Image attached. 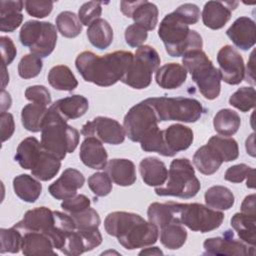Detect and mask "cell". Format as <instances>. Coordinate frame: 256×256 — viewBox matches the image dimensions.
I'll use <instances>...</instances> for the list:
<instances>
[{"label":"cell","instance_id":"obj_3","mask_svg":"<svg viewBox=\"0 0 256 256\" xmlns=\"http://www.w3.org/2000/svg\"><path fill=\"white\" fill-rule=\"evenodd\" d=\"M79 131L68 125L52 107L48 108L41 129V145L60 160L72 153L79 143Z\"/></svg>","mask_w":256,"mask_h":256},{"label":"cell","instance_id":"obj_58","mask_svg":"<svg viewBox=\"0 0 256 256\" xmlns=\"http://www.w3.org/2000/svg\"><path fill=\"white\" fill-rule=\"evenodd\" d=\"M241 212L247 214H256L255 213V195L251 194L244 198L241 204Z\"/></svg>","mask_w":256,"mask_h":256},{"label":"cell","instance_id":"obj_56","mask_svg":"<svg viewBox=\"0 0 256 256\" xmlns=\"http://www.w3.org/2000/svg\"><path fill=\"white\" fill-rule=\"evenodd\" d=\"M0 126H1V140L2 142H5L6 140L11 138L15 130L13 115L8 112H1Z\"/></svg>","mask_w":256,"mask_h":256},{"label":"cell","instance_id":"obj_7","mask_svg":"<svg viewBox=\"0 0 256 256\" xmlns=\"http://www.w3.org/2000/svg\"><path fill=\"white\" fill-rule=\"evenodd\" d=\"M168 180L164 186L155 188L158 196H175L189 199L197 195L201 185L195 176V170L187 158L174 159L168 171Z\"/></svg>","mask_w":256,"mask_h":256},{"label":"cell","instance_id":"obj_63","mask_svg":"<svg viewBox=\"0 0 256 256\" xmlns=\"http://www.w3.org/2000/svg\"><path fill=\"white\" fill-rule=\"evenodd\" d=\"M2 68H3V84H2V89H4L5 85L7 84V82H9V75L7 74V71H6V65L3 64Z\"/></svg>","mask_w":256,"mask_h":256},{"label":"cell","instance_id":"obj_1","mask_svg":"<svg viewBox=\"0 0 256 256\" xmlns=\"http://www.w3.org/2000/svg\"><path fill=\"white\" fill-rule=\"evenodd\" d=\"M133 56L129 51H115L103 56L83 51L76 57L75 65L86 82L109 87L121 81Z\"/></svg>","mask_w":256,"mask_h":256},{"label":"cell","instance_id":"obj_57","mask_svg":"<svg viewBox=\"0 0 256 256\" xmlns=\"http://www.w3.org/2000/svg\"><path fill=\"white\" fill-rule=\"evenodd\" d=\"M0 43H1V53H2L3 64L7 66L11 64L12 61L14 60L17 54V50L13 41L9 37L2 36L0 38Z\"/></svg>","mask_w":256,"mask_h":256},{"label":"cell","instance_id":"obj_49","mask_svg":"<svg viewBox=\"0 0 256 256\" xmlns=\"http://www.w3.org/2000/svg\"><path fill=\"white\" fill-rule=\"evenodd\" d=\"M102 13L101 2L98 1H89L79 8L78 11V18L82 25L89 26L95 20L99 19Z\"/></svg>","mask_w":256,"mask_h":256},{"label":"cell","instance_id":"obj_12","mask_svg":"<svg viewBox=\"0 0 256 256\" xmlns=\"http://www.w3.org/2000/svg\"><path fill=\"white\" fill-rule=\"evenodd\" d=\"M221 79L230 85L242 82L245 76L244 60L240 53L230 45L223 46L217 54Z\"/></svg>","mask_w":256,"mask_h":256},{"label":"cell","instance_id":"obj_50","mask_svg":"<svg viewBox=\"0 0 256 256\" xmlns=\"http://www.w3.org/2000/svg\"><path fill=\"white\" fill-rule=\"evenodd\" d=\"M53 1L50 0H26L24 2L26 12L36 18L48 16L53 9Z\"/></svg>","mask_w":256,"mask_h":256},{"label":"cell","instance_id":"obj_34","mask_svg":"<svg viewBox=\"0 0 256 256\" xmlns=\"http://www.w3.org/2000/svg\"><path fill=\"white\" fill-rule=\"evenodd\" d=\"M49 84L56 90L73 91L78 86V81L70 68L66 65H56L47 75Z\"/></svg>","mask_w":256,"mask_h":256},{"label":"cell","instance_id":"obj_31","mask_svg":"<svg viewBox=\"0 0 256 256\" xmlns=\"http://www.w3.org/2000/svg\"><path fill=\"white\" fill-rule=\"evenodd\" d=\"M15 194L28 203L35 202L42 192L41 183L28 174H20L13 179Z\"/></svg>","mask_w":256,"mask_h":256},{"label":"cell","instance_id":"obj_2","mask_svg":"<svg viewBox=\"0 0 256 256\" xmlns=\"http://www.w3.org/2000/svg\"><path fill=\"white\" fill-rule=\"evenodd\" d=\"M104 228L108 235L117 238L127 250L153 245L159 236V230L154 224L136 213L125 211L109 213L104 220Z\"/></svg>","mask_w":256,"mask_h":256},{"label":"cell","instance_id":"obj_62","mask_svg":"<svg viewBox=\"0 0 256 256\" xmlns=\"http://www.w3.org/2000/svg\"><path fill=\"white\" fill-rule=\"evenodd\" d=\"M254 174H255V170H253L247 177V187L249 188H254Z\"/></svg>","mask_w":256,"mask_h":256},{"label":"cell","instance_id":"obj_19","mask_svg":"<svg viewBox=\"0 0 256 256\" xmlns=\"http://www.w3.org/2000/svg\"><path fill=\"white\" fill-rule=\"evenodd\" d=\"M255 22L246 16L237 18L227 29L226 35L234 45L244 51L249 50L255 44Z\"/></svg>","mask_w":256,"mask_h":256},{"label":"cell","instance_id":"obj_47","mask_svg":"<svg viewBox=\"0 0 256 256\" xmlns=\"http://www.w3.org/2000/svg\"><path fill=\"white\" fill-rule=\"evenodd\" d=\"M75 228L79 230H88V229H96L100 225V216L98 212L93 208H87L83 211L70 214Z\"/></svg>","mask_w":256,"mask_h":256},{"label":"cell","instance_id":"obj_33","mask_svg":"<svg viewBox=\"0 0 256 256\" xmlns=\"http://www.w3.org/2000/svg\"><path fill=\"white\" fill-rule=\"evenodd\" d=\"M61 167V160L52 153L43 150L31 174L38 180L49 181L54 178Z\"/></svg>","mask_w":256,"mask_h":256},{"label":"cell","instance_id":"obj_39","mask_svg":"<svg viewBox=\"0 0 256 256\" xmlns=\"http://www.w3.org/2000/svg\"><path fill=\"white\" fill-rule=\"evenodd\" d=\"M160 242L164 247L170 250H176L181 248L187 239V231L184 226L171 222L168 225L162 227L160 230Z\"/></svg>","mask_w":256,"mask_h":256},{"label":"cell","instance_id":"obj_48","mask_svg":"<svg viewBox=\"0 0 256 256\" xmlns=\"http://www.w3.org/2000/svg\"><path fill=\"white\" fill-rule=\"evenodd\" d=\"M88 186L96 196L104 197L112 191V180L106 172H96L88 178Z\"/></svg>","mask_w":256,"mask_h":256},{"label":"cell","instance_id":"obj_46","mask_svg":"<svg viewBox=\"0 0 256 256\" xmlns=\"http://www.w3.org/2000/svg\"><path fill=\"white\" fill-rule=\"evenodd\" d=\"M42 67L43 62L40 57L33 54H27L19 61L18 74L23 79H31L40 74Z\"/></svg>","mask_w":256,"mask_h":256},{"label":"cell","instance_id":"obj_22","mask_svg":"<svg viewBox=\"0 0 256 256\" xmlns=\"http://www.w3.org/2000/svg\"><path fill=\"white\" fill-rule=\"evenodd\" d=\"M21 231V230H20ZM22 244L21 251L24 255H57L53 250L54 246L50 238L42 233L35 231H21Z\"/></svg>","mask_w":256,"mask_h":256},{"label":"cell","instance_id":"obj_42","mask_svg":"<svg viewBox=\"0 0 256 256\" xmlns=\"http://www.w3.org/2000/svg\"><path fill=\"white\" fill-rule=\"evenodd\" d=\"M256 92L253 87H241L229 98V104L242 112H248L255 107Z\"/></svg>","mask_w":256,"mask_h":256},{"label":"cell","instance_id":"obj_32","mask_svg":"<svg viewBox=\"0 0 256 256\" xmlns=\"http://www.w3.org/2000/svg\"><path fill=\"white\" fill-rule=\"evenodd\" d=\"M87 38L94 47L106 49L113 41V29L105 19L99 18L88 26Z\"/></svg>","mask_w":256,"mask_h":256},{"label":"cell","instance_id":"obj_21","mask_svg":"<svg viewBox=\"0 0 256 256\" xmlns=\"http://www.w3.org/2000/svg\"><path fill=\"white\" fill-rule=\"evenodd\" d=\"M79 157L87 167L101 170L107 165L108 154L100 140L95 137H86L80 146Z\"/></svg>","mask_w":256,"mask_h":256},{"label":"cell","instance_id":"obj_14","mask_svg":"<svg viewBox=\"0 0 256 256\" xmlns=\"http://www.w3.org/2000/svg\"><path fill=\"white\" fill-rule=\"evenodd\" d=\"M121 12L128 18H132L135 24L140 25L146 31L154 30L158 22V8L149 1H121Z\"/></svg>","mask_w":256,"mask_h":256},{"label":"cell","instance_id":"obj_20","mask_svg":"<svg viewBox=\"0 0 256 256\" xmlns=\"http://www.w3.org/2000/svg\"><path fill=\"white\" fill-rule=\"evenodd\" d=\"M162 132L163 141L169 157L188 149L194 139L192 129L182 124L170 125L165 130H162Z\"/></svg>","mask_w":256,"mask_h":256},{"label":"cell","instance_id":"obj_45","mask_svg":"<svg viewBox=\"0 0 256 256\" xmlns=\"http://www.w3.org/2000/svg\"><path fill=\"white\" fill-rule=\"evenodd\" d=\"M44 22L29 20L25 22L19 32V40L23 46L32 47L40 38L43 31Z\"/></svg>","mask_w":256,"mask_h":256},{"label":"cell","instance_id":"obj_25","mask_svg":"<svg viewBox=\"0 0 256 256\" xmlns=\"http://www.w3.org/2000/svg\"><path fill=\"white\" fill-rule=\"evenodd\" d=\"M187 78V70L178 63H167L156 70V83L163 89L179 88Z\"/></svg>","mask_w":256,"mask_h":256},{"label":"cell","instance_id":"obj_16","mask_svg":"<svg viewBox=\"0 0 256 256\" xmlns=\"http://www.w3.org/2000/svg\"><path fill=\"white\" fill-rule=\"evenodd\" d=\"M56 223L55 211L47 207H37L28 210L21 221L14 224V227L21 231H35L48 234Z\"/></svg>","mask_w":256,"mask_h":256},{"label":"cell","instance_id":"obj_53","mask_svg":"<svg viewBox=\"0 0 256 256\" xmlns=\"http://www.w3.org/2000/svg\"><path fill=\"white\" fill-rule=\"evenodd\" d=\"M90 203V199L87 196L83 194H76L71 198L63 200V202L61 203V207L69 214H73L89 208Z\"/></svg>","mask_w":256,"mask_h":256},{"label":"cell","instance_id":"obj_59","mask_svg":"<svg viewBox=\"0 0 256 256\" xmlns=\"http://www.w3.org/2000/svg\"><path fill=\"white\" fill-rule=\"evenodd\" d=\"M254 52H252L250 60L248 62L247 65V70H246V81L251 83V84H255L254 81Z\"/></svg>","mask_w":256,"mask_h":256},{"label":"cell","instance_id":"obj_5","mask_svg":"<svg viewBox=\"0 0 256 256\" xmlns=\"http://www.w3.org/2000/svg\"><path fill=\"white\" fill-rule=\"evenodd\" d=\"M183 66L191 74L199 92L208 100L216 99L221 90V75L206 53L202 50H192L183 55Z\"/></svg>","mask_w":256,"mask_h":256},{"label":"cell","instance_id":"obj_8","mask_svg":"<svg viewBox=\"0 0 256 256\" xmlns=\"http://www.w3.org/2000/svg\"><path fill=\"white\" fill-rule=\"evenodd\" d=\"M155 111L159 122L180 121L193 123L199 120L204 112L202 104L187 97H153L145 99Z\"/></svg>","mask_w":256,"mask_h":256},{"label":"cell","instance_id":"obj_37","mask_svg":"<svg viewBox=\"0 0 256 256\" xmlns=\"http://www.w3.org/2000/svg\"><path fill=\"white\" fill-rule=\"evenodd\" d=\"M47 111L48 108L45 105L32 102L25 105L21 111V122L23 127L33 133L41 131Z\"/></svg>","mask_w":256,"mask_h":256},{"label":"cell","instance_id":"obj_9","mask_svg":"<svg viewBox=\"0 0 256 256\" xmlns=\"http://www.w3.org/2000/svg\"><path fill=\"white\" fill-rule=\"evenodd\" d=\"M159 65L158 52L149 45H142L137 48L121 81L134 89L147 88L151 84L153 72H156Z\"/></svg>","mask_w":256,"mask_h":256},{"label":"cell","instance_id":"obj_40","mask_svg":"<svg viewBox=\"0 0 256 256\" xmlns=\"http://www.w3.org/2000/svg\"><path fill=\"white\" fill-rule=\"evenodd\" d=\"M221 157L223 162H230L236 160L239 156V147L235 139L223 136H212L208 142Z\"/></svg>","mask_w":256,"mask_h":256},{"label":"cell","instance_id":"obj_29","mask_svg":"<svg viewBox=\"0 0 256 256\" xmlns=\"http://www.w3.org/2000/svg\"><path fill=\"white\" fill-rule=\"evenodd\" d=\"M231 226L237 232L240 240L255 247L256 242V214L236 213L231 218Z\"/></svg>","mask_w":256,"mask_h":256},{"label":"cell","instance_id":"obj_26","mask_svg":"<svg viewBox=\"0 0 256 256\" xmlns=\"http://www.w3.org/2000/svg\"><path fill=\"white\" fill-rule=\"evenodd\" d=\"M139 171L144 183L159 187L167 180L168 171L165 164L156 157H146L139 164Z\"/></svg>","mask_w":256,"mask_h":256},{"label":"cell","instance_id":"obj_44","mask_svg":"<svg viewBox=\"0 0 256 256\" xmlns=\"http://www.w3.org/2000/svg\"><path fill=\"white\" fill-rule=\"evenodd\" d=\"M0 253L4 254L6 252L9 253H17L21 249L22 244V232L16 227L11 228H1L0 229Z\"/></svg>","mask_w":256,"mask_h":256},{"label":"cell","instance_id":"obj_61","mask_svg":"<svg viewBox=\"0 0 256 256\" xmlns=\"http://www.w3.org/2000/svg\"><path fill=\"white\" fill-rule=\"evenodd\" d=\"M139 255H163V252L158 247H150L140 251Z\"/></svg>","mask_w":256,"mask_h":256},{"label":"cell","instance_id":"obj_18","mask_svg":"<svg viewBox=\"0 0 256 256\" xmlns=\"http://www.w3.org/2000/svg\"><path fill=\"white\" fill-rule=\"evenodd\" d=\"M238 6V2L232 1H208L202 11L203 24L213 30L221 29L230 20L232 11Z\"/></svg>","mask_w":256,"mask_h":256},{"label":"cell","instance_id":"obj_55","mask_svg":"<svg viewBox=\"0 0 256 256\" xmlns=\"http://www.w3.org/2000/svg\"><path fill=\"white\" fill-rule=\"evenodd\" d=\"M174 12L183 19L188 25L196 24L200 18V9L193 3H185L180 5Z\"/></svg>","mask_w":256,"mask_h":256},{"label":"cell","instance_id":"obj_23","mask_svg":"<svg viewBox=\"0 0 256 256\" xmlns=\"http://www.w3.org/2000/svg\"><path fill=\"white\" fill-rule=\"evenodd\" d=\"M105 172L109 175L112 182L119 186H131L136 181V169L131 160L111 159L107 162Z\"/></svg>","mask_w":256,"mask_h":256},{"label":"cell","instance_id":"obj_27","mask_svg":"<svg viewBox=\"0 0 256 256\" xmlns=\"http://www.w3.org/2000/svg\"><path fill=\"white\" fill-rule=\"evenodd\" d=\"M24 2L17 1H0V30L2 32H13L23 21L21 13Z\"/></svg>","mask_w":256,"mask_h":256},{"label":"cell","instance_id":"obj_41","mask_svg":"<svg viewBox=\"0 0 256 256\" xmlns=\"http://www.w3.org/2000/svg\"><path fill=\"white\" fill-rule=\"evenodd\" d=\"M55 21L58 32L66 38H75L82 31V23L78 16L71 11H63L59 13Z\"/></svg>","mask_w":256,"mask_h":256},{"label":"cell","instance_id":"obj_6","mask_svg":"<svg viewBox=\"0 0 256 256\" xmlns=\"http://www.w3.org/2000/svg\"><path fill=\"white\" fill-rule=\"evenodd\" d=\"M173 222L188 227L192 231L206 233L220 227L224 220L221 211L212 209L200 203H177L167 202Z\"/></svg>","mask_w":256,"mask_h":256},{"label":"cell","instance_id":"obj_10","mask_svg":"<svg viewBox=\"0 0 256 256\" xmlns=\"http://www.w3.org/2000/svg\"><path fill=\"white\" fill-rule=\"evenodd\" d=\"M154 109L144 101L129 109L123 120L126 136L133 142H141L159 130Z\"/></svg>","mask_w":256,"mask_h":256},{"label":"cell","instance_id":"obj_54","mask_svg":"<svg viewBox=\"0 0 256 256\" xmlns=\"http://www.w3.org/2000/svg\"><path fill=\"white\" fill-rule=\"evenodd\" d=\"M254 169L251 168L250 166L241 163V164H236L231 167H229L224 175V179L226 181L232 182V183H241L244 181L249 174L253 171Z\"/></svg>","mask_w":256,"mask_h":256},{"label":"cell","instance_id":"obj_28","mask_svg":"<svg viewBox=\"0 0 256 256\" xmlns=\"http://www.w3.org/2000/svg\"><path fill=\"white\" fill-rule=\"evenodd\" d=\"M43 150L41 142L35 137H27L18 145L15 160L22 168L32 170Z\"/></svg>","mask_w":256,"mask_h":256},{"label":"cell","instance_id":"obj_30","mask_svg":"<svg viewBox=\"0 0 256 256\" xmlns=\"http://www.w3.org/2000/svg\"><path fill=\"white\" fill-rule=\"evenodd\" d=\"M193 163L197 170L204 175H212L223 163L218 153L208 144L201 146L194 153Z\"/></svg>","mask_w":256,"mask_h":256},{"label":"cell","instance_id":"obj_35","mask_svg":"<svg viewBox=\"0 0 256 256\" xmlns=\"http://www.w3.org/2000/svg\"><path fill=\"white\" fill-rule=\"evenodd\" d=\"M204 199L206 205L215 210H228L235 202V197L231 190L221 185L208 188L204 194Z\"/></svg>","mask_w":256,"mask_h":256},{"label":"cell","instance_id":"obj_52","mask_svg":"<svg viewBox=\"0 0 256 256\" xmlns=\"http://www.w3.org/2000/svg\"><path fill=\"white\" fill-rule=\"evenodd\" d=\"M125 41L131 47H140L148 37L147 31L138 24L129 25L125 29Z\"/></svg>","mask_w":256,"mask_h":256},{"label":"cell","instance_id":"obj_51","mask_svg":"<svg viewBox=\"0 0 256 256\" xmlns=\"http://www.w3.org/2000/svg\"><path fill=\"white\" fill-rule=\"evenodd\" d=\"M25 98L32 103L48 106L51 104V95L48 89L43 85L29 86L25 90Z\"/></svg>","mask_w":256,"mask_h":256},{"label":"cell","instance_id":"obj_11","mask_svg":"<svg viewBox=\"0 0 256 256\" xmlns=\"http://www.w3.org/2000/svg\"><path fill=\"white\" fill-rule=\"evenodd\" d=\"M81 134L86 137H95L101 142L118 145L125 140L123 126L115 119L98 116L82 126Z\"/></svg>","mask_w":256,"mask_h":256},{"label":"cell","instance_id":"obj_36","mask_svg":"<svg viewBox=\"0 0 256 256\" xmlns=\"http://www.w3.org/2000/svg\"><path fill=\"white\" fill-rule=\"evenodd\" d=\"M241 118L237 112L232 109L219 110L213 119L215 131L222 136H232L240 128Z\"/></svg>","mask_w":256,"mask_h":256},{"label":"cell","instance_id":"obj_17","mask_svg":"<svg viewBox=\"0 0 256 256\" xmlns=\"http://www.w3.org/2000/svg\"><path fill=\"white\" fill-rule=\"evenodd\" d=\"M85 182L83 174L74 168L65 169L61 176L49 187V193L58 200H65L77 194V190L82 188Z\"/></svg>","mask_w":256,"mask_h":256},{"label":"cell","instance_id":"obj_43","mask_svg":"<svg viewBox=\"0 0 256 256\" xmlns=\"http://www.w3.org/2000/svg\"><path fill=\"white\" fill-rule=\"evenodd\" d=\"M147 216L149 222L154 224L158 228V230L173 222V215L167 202H154L150 204L147 210Z\"/></svg>","mask_w":256,"mask_h":256},{"label":"cell","instance_id":"obj_4","mask_svg":"<svg viewBox=\"0 0 256 256\" xmlns=\"http://www.w3.org/2000/svg\"><path fill=\"white\" fill-rule=\"evenodd\" d=\"M158 36L171 57H180L192 50H202L201 35L189 28V25L174 11L167 14L160 22Z\"/></svg>","mask_w":256,"mask_h":256},{"label":"cell","instance_id":"obj_15","mask_svg":"<svg viewBox=\"0 0 256 256\" xmlns=\"http://www.w3.org/2000/svg\"><path fill=\"white\" fill-rule=\"evenodd\" d=\"M102 243V235L98 228L71 231L65 240L61 252L65 255L77 256L84 252L91 251Z\"/></svg>","mask_w":256,"mask_h":256},{"label":"cell","instance_id":"obj_38","mask_svg":"<svg viewBox=\"0 0 256 256\" xmlns=\"http://www.w3.org/2000/svg\"><path fill=\"white\" fill-rule=\"evenodd\" d=\"M57 42V31L56 27L50 22H44L43 31L39 40L29 48L31 54L36 55L40 58H45L50 55Z\"/></svg>","mask_w":256,"mask_h":256},{"label":"cell","instance_id":"obj_13","mask_svg":"<svg viewBox=\"0 0 256 256\" xmlns=\"http://www.w3.org/2000/svg\"><path fill=\"white\" fill-rule=\"evenodd\" d=\"M204 254L224 256H246L254 254V246L233 239L232 231H225L223 237L208 238L203 243Z\"/></svg>","mask_w":256,"mask_h":256},{"label":"cell","instance_id":"obj_60","mask_svg":"<svg viewBox=\"0 0 256 256\" xmlns=\"http://www.w3.org/2000/svg\"><path fill=\"white\" fill-rule=\"evenodd\" d=\"M11 106V97L8 92L2 89V99H1V111L5 112L6 109H9Z\"/></svg>","mask_w":256,"mask_h":256},{"label":"cell","instance_id":"obj_24","mask_svg":"<svg viewBox=\"0 0 256 256\" xmlns=\"http://www.w3.org/2000/svg\"><path fill=\"white\" fill-rule=\"evenodd\" d=\"M65 121L83 116L88 108V99L82 95H72L55 101L50 105Z\"/></svg>","mask_w":256,"mask_h":256}]
</instances>
